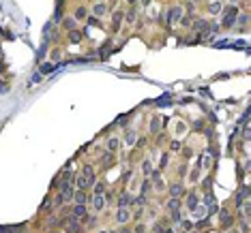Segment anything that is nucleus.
I'll use <instances>...</instances> for the list:
<instances>
[{
    "label": "nucleus",
    "instance_id": "1",
    "mask_svg": "<svg viewBox=\"0 0 251 233\" xmlns=\"http://www.w3.org/2000/svg\"><path fill=\"white\" fill-rule=\"evenodd\" d=\"M236 9H227V13H225V19H223V24L225 26H232L234 24V21H236Z\"/></svg>",
    "mask_w": 251,
    "mask_h": 233
},
{
    "label": "nucleus",
    "instance_id": "2",
    "mask_svg": "<svg viewBox=\"0 0 251 233\" xmlns=\"http://www.w3.org/2000/svg\"><path fill=\"white\" fill-rule=\"evenodd\" d=\"M93 207L99 209V212L105 207V199H103V195H95V197H93Z\"/></svg>",
    "mask_w": 251,
    "mask_h": 233
},
{
    "label": "nucleus",
    "instance_id": "3",
    "mask_svg": "<svg viewBox=\"0 0 251 233\" xmlns=\"http://www.w3.org/2000/svg\"><path fill=\"white\" fill-rule=\"evenodd\" d=\"M84 178H86L88 184H95V171H93V167H84Z\"/></svg>",
    "mask_w": 251,
    "mask_h": 233
},
{
    "label": "nucleus",
    "instance_id": "4",
    "mask_svg": "<svg viewBox=\"0 0 251 233\" xmlns=\"http://www.w3.org/2000/svg\"><path fill=\"white\" fill-rule=\"evenodd\" d=\"M116 220H118V222H127V220H129V212H127L125 207H120V209H118V214H116Z\"/></svg>",
    "mask_w": 251,
    "mask_h": 233
},
{
    "label": "nucleus",
    "instance_id": "5",
    "mask_svg": "<svg viewBox=\"0 0 251 233\" xmlns=\"http://www.w3.org/2000/svg\"><path fill=\"white\" fill-rule=\"evenodd\" d=\"M187 207L191 209V212H193V209H197V197H195V195H189V197H187Z\"/></svg>",
    "mask_w": 251,
    "mask_h": 233
},
{
    "label": "nucleus",
    "instance_id": "6",
    "mask_svg": "<svg viewBox=\"0 0 251 233\" xmlns=\"http://www.w3.org/2000/svg\"><path fill=\"white\" fill-rule=\"evenodd\" d=\"M180 13H182V9H180V7H174V9L168 13V21H174V19H178V15H180Z\"/></svg>",
    "mask_w": 251,
    "mask_h": 233
},
{
    "label": "nucleus",
    "instance_id": "7",
    "mask_svg": "<svg viewBox=\"0 0 251 233\" xmlns=\"http://www.w3.org/2000/svg\"><path fill=\"white\" fill-rule=\"evenodd\" d=\"M73 216H75V218H84V216H86V205H75Z\"/></svg>",
    "mask_w": 251,
    "mask_h": 233
},
{
    "label": "nucleus",
    "instance_id": "8",
    "mask_svg": "<svg viewBox=\"0 0 251 233\" xmlns=\"http://www.w3.org/2000/svg\"><path fill=\"white\" fill-rule=\"evenodd\" d=\"M75 201H77V205H86V193L84 190H77L75 193Z\"/></svg>",
    "mask_w": 251,
    "mask_h": 233
},
{
    "label": "nucleus",
    "instance_id": "9",
    "mask_svg": "<svg viewBox=\"0 0 251 233\" xmlns=\"http://www.w3.org/2000/svg\"><path fill=\"white\" fill-rule=\"evenodd\" d=\"M75 184H77V188H80V190H84V188H88V186H90V184L86 182V178H84V175H80V178L75 180Z\"/></svg>",
    "mask_w": 251,
    "mask_h": 233
},
{
    "label": "nucleus",
    "instance_id": "10",
    "mask_svg": "<svg viewBox=\"0 0 251 233\" xmlns=\"http://www.w3.org/2000/svg\"><path fill=\"white\" fill-rule=\"evenodd\" d=\"M170 193H172V197H176V199H178V197L182 195V186H180V184H174L172 188H170Z\"/></svg>",
    "mask_w": 251,
    "mask_h": 233
},
{
    "label": "nucleus",
    "instance_id": "11",
    "mask_svg": "<svg viewBox=\"0 0 251 233\" xmlns=\"http://www.w3.org/2000/svg\"><path fill=\"white\" fill-rule=\"evenodd\" d=\"M54 68H56V66H54L52 62H43V64H41V73H52Z\"/></svg>",
    "mask_w": 251,
    "mask_h": 233
},
{
    "label": "nucleus",
    "instance_id": "12",
    "mask_svg": "<svg viewBox=\"0 0 251 233\" xmlns=\"http://www.w3.org/2000/svg\"><path fill=\"white\" fill-rule=\"evenodd\" d=\"M168 207H170V209H178V207H180V201H178L176 197H172V199L168 201Z\"/></svg>",
    "mask_w": 251,
    "mask_h": 233
},
{
    "label": "nucleus",
    "instance_id": "13",
    "mask_svg": "<svg viewBox=\"0 0 251 233\" xmlns=\"http://www.w3.org/2000/svg\"><path fill=\"white\" fill-rule=\"evenodd\" d=\"M150 169H152L150 160H144V162H142V173H144V175H148V173H150Z\"/></svg>",
    "mask_w": 251,
    "mask_h": 233
},
{
    "label": "nucleus",
    "instance_id": "14",
    "mask_svg": "<svg viewBox=\"0 0 251 233\" xmlns=\"http://www.w3.org/2000/svg\"><path fill=\"white\" fill-rule=\"evenodd\" d=\"M116 148H118V139H114V137H112L109 141H107V150H109V152H114Z\"/></svg>",
    "mask_w": 251,
    "mask_h": 233
},
{
    "label": "nucleus",
    "instance_id": "15",
    "mask_svg": "<svg viewBox=\"0 0 251 233\" xmlns=\"http://www.w3.org/2000/svg\"><path fill=\"white\" fill-rule=\"evenodd\" d=\"M221 216H223V227H230L232 225V216L227 214V212H221Z\"/></svg>",
    "mask_w": 251,
    "mask_h": 233
},
{
    "label": "nucleus",
    "instance_id": "16",
    "mask_svg": "<svg viewBox=\"0 0 251 233\" xmlns=\"http://www.w3.org/2000/svg\"><path fill=\"white\" fill-rule=\"evenodd\" d=\"M105 11H107V9H105V5H95V15H99V17H101Z\"/></svg>",
    "mask_w": 251,
    "mask_h": 233
},
{
    "label": "nucleus",
    "instance_id": "17",
    "mask_svg": "<svg viewBox=\"0 0 251 233\" xmlns=\"http://www.w3.org/2000/svg\"><path fill=\"white\" fill-rule=\"evenodd\" d=\"M127 143H129V146L135 143V131H129V133H127Z\"/></svg>",
    "mask_w": 251,
    "mask_h": 233
},
{
    "label": "nucleus",
    "instance_id": "18",
    "mask_svg": "<svg viewBox=\"0 0 251 233\" xmlns=\"http://www.w3.org/2000/svg\"><path fill=\"white\" fill-rule=\"evenodd\" d=\"M129 201H131V197H129V195H122V197H120V203H118V205H120V207H127V205H129Z\"/></svg>",
    "mask_w": 251,
    "mask_h": 233
},
{
    "label": "nucleus",
    "instance_id": "19",
    "mask_svg": "<svg viewBox=\"0 0 251 233\" xmlns=\"http://www.w3.org/2000/svg\"><path fill=\"white\" fill-rule=\"evenodd\" d=\"M219 11H221V5L219 2H213L210 5V13H219Z\"/></svg>",
    "mask_w": 251,
    "mask_h": 233
},
{
    "label": "nucleus",
    "instance_id": "20",
    "mask_svg": "<svg viewBox=\"0 0 251 233\" xmlns=\"http://www.w3.org/2000/svg\"><path fill=\"white\" fill-rule=\"evenodd\" d=\"M75 17H77V19H84V17H86V9H77V11H75Z\"/></svg>",
    "mask_w": 251,
    "mask_h": 233
},
{
    "label": "nucleus",
    "instance_id": "21",
    "mask_svg": "<svg viewBox=\"0 0 251 233\" xmlns=\"http://www.w3.org/2000/svg\"><path fill=\"white\" fill-rule=\"evenodd\" d=\"M103 184H95V195H103Z\"/></svg>",
    "mask_w": 251,
    "mask_h": 233
},
{
    "label": "nucleus",
    "instance_id": "22",
    "mask_svg": "<svg viewBox=\"0 0 251 233\" xmlns=\"http://www.w3.org/2000/svg\"><path fill=\"white\" fill-rule=\"evenodd\" d=\"M127 21H135V9H131V11L127 13Z\"/></svg>",
    "mask_w": 251,
    "mask_h": 233
},
{
    "label": "nucleus",
    "instance_id": "23",
    "mask_svg": "<svg viewBox=\"0 0 251 233\" xmlns=\"http://www.w3.org/2000/svg\"><path fill=\"white\" fill-rule=\"evenodd\" d=\"M150 131H152V133H157V131H159V120H157V118L152 120V124H150Z\"/></svg>",
    "mask_w": 251,
    "mask_h": 233
},
{
    "label": "nucleus",
    "instance_id": "24",
    "mask_svg": "<svg viewBox=\"0 0 251 233\" xmlns=\"http://www.w3.org/2000/svg\"><path fill=\"white\" fill-rule=\"evenodd\" d=\"M120 15H122V13H116V15H114V26H118V24H120V19H122Z\"/></svg>",
    "mask_w": 251,
    "mask_h": 233
},
{
    "label": "nucleus",
    "instance_id": "25",
    "mask_svg": "<svg viewBox=\"0 0 251 233\" xmlns=\"http://www.w3.org/2000/svg\"><path fill=\"white\" fill-rule=\"evenodd\" d=\"M71 41H73V43H77V41H80V34H77V32H73V34H71Z\"/></svg>",
    "mask_w": 251,
    "mask_h": 233
},
{
    "label": "nucleus",
    "instance_id": "26",
    "mask_svg": "<svg viewBox=\"0 0 251 233\" xmlns=\"http://www.w3.org/2000/svg\"><path fill=\"white\" fill-rule=\"evenodd\" d=\"M62 201H64V197H62V195H58V197H56V205H62Z\"/></svg>",
    "mask_w": 251,
    "mask_h": 233
},
{
    "label": "nucleus",
    "instance_id": "27",
    "mask_svg": "<svg viewBox=\"0 0 251 233\" xmlns=\"http://www.w3.org/2000/svg\"><path fill=\"white\" fill-rule=\"evenodd\" d=\"M148 186H150L148 182H144V184H142V193H148Z\"/></svg>",
    "mask_w": 251,
    "mask_h": 233
},
{
    "label": "nucleus",
    "instance_id": "28",
    "mask_svg": "<svg viewBox=\"0 0 251 233\" xmlns=\"http://www.w3.org/2000/svg\"><path fill=\"white\" fill-rule=\"evenodd\" d=\"M120 233H131V231H129V229H122V231H120Z\"/></svg>",
    "mask_w": 251,
    "mask_h": 233
},
{
    "label": "nucleus",
    "instance_id": "29",
    "mask_svg": "<svg viewBox=\"0 0 251 233\" xmlns=\"http://www.w3.org/2000/svg\"><path fill=\"white\" fill-rule=\"evenodd\" d=\"M142 2H144V5H150V0H142Z\"/></svg>",
    "mask_w": 251,
    "mask_h": 233
},
{
    "label": "nucleus",
    "instance_id": "30",
    "mask_svg": "<svg viewBox=\"0 0 251 233\" xmlns=\"http://www.w3.org/2000/svg\"><path fill=\"white\" fill-rule=\"evenodd\" d=\"M2 71H5V68H2V64H0V73H2Z\"/></svg>",
    "mask_w": 251,
    "mask_h": 233
},
{
    "label": "nucleus",
    "instance_id": "31",
    "mask_svg": "<svg viewBox=\"0 0 251 233\" xmlns=\"http://www.w3.org/2000/svg\"><path fill=\"white\" fill-rule=\"evenodd\" d=\"M129 2H131V5H133V2H135V0H129Z\"/></svg>",
    "mask_w": 251,
    "mask_h": 233
},
{
    "label": "nucleus",
    "instance_id": "32",
    "mask_svg": "<svg viewBox=\"0 0 251 233\" xmlns=\"http://www.w3.org/2000/svg\"><path fill=\"white\" fill-rule=\"evenodd\" d=\"M7 233H15V231H7Z\"/></svg>",
    "mask_w": 251,
    "mask_h": 233
}]
</instances>
